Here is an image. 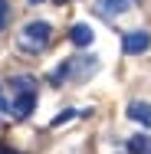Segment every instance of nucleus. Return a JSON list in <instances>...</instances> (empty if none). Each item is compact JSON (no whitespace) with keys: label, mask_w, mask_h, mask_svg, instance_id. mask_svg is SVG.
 Wrapping results in <instances>:
<instances>
[{"label":"nucleus","mask_w":151,"mask_h":154,"mask_svg":"<svg viewBox=\"0 0 151 154\" xmlns=\"http://www.w3.org/2000/svg\"><path fill=\"white\" fill-rule=\"evenodd\" d=\"M36 108V89H20V92L10 98V115L17 122H27Z\"/></svg>","instance_id":"f257e3e1"},{"label":"nucleus","mask_w":151,"mask_h":154,"mask_svg":"<svg viewBox=\"0 0 151 154\" xmlns=\"http://www.w3.org/2000/svg\"><path fill=\"white\" fill-rule=\"evenodd\" d=\"M151 46V33L148 30H131L121 36V53L125 56H141V53H148Z\"/></svg>","instance_id":"f03ea898"},{"label":"nucleus","mask_w":151,"mask_h":154,"mask_svg":"<svg viewBox=\"0 0 151 154\" xmlns=\"http://www.w3.org/2000/svg\"><path fill=\"white\" fill-rule=\"evenodd\" d=\"M128 118L141 128H151V102H141V98L128 102Z\"/></svg>","instance_id":"7ed1b4c3"},{"label":"nucleus","mask_w":151,"mask_h":154,"mask_svg":"<svg viewBox=\"0 0 151 154\" xmlns=\"http://www.w3.org/2000/svg\"><path fill=\"white\" fill-rule=\"evenodd\" d=\"M23 36H27V39H36V46H46V43H49V36H53V26H49V23H43V20H39V23L33 20V23L23 26Z\"/></svg>","instance_id":"20e7f679"},{"label":"nucleus","mask_w":151,"mask_h":154,"mask_svg":"<svg viewBox=\"0 0 151 154\" xmlns=\"http://www.w3.org/2000/svg\"><path fill=\"white\" fill-rule=\"evenodd\" d=\"M92 39H95V33H92L89 23H76V26L69 30V43H72L76 49H86V46H92Z\"/></svg>","instance_id":"39448f33"},{"label":"nucleus","mask_w":151,"mask_h":154,"mask_svg":"<svg viewBox=\"0 0 151 154\" xmlns=\"http://www.w3.org/2000/svg\"><path fill=\"white\" fill-rule=\"evenodd\" d=\"M128 154H151V138L148 134H131L128 138Z\"/></svg>","instance_id":"423d86ee"},{"label":"nucleus","mask_w":151,"mask_h":154,"mask_svg":"<svg viewBox=\"0 0 151 154\" xmlns=\"http://www.w3.org/2000/svg\"><path fill=\"white\" fill-rule=\"evenodd\" d=\"M128 7H131V0H102V10L105 13H121Z\"/></svg>","instance_id":"0eeeda50"},{"label":"nucleus","mask_w":151,"mask_h":154,"mask_svg":"<svg viewBox=\"0 0 151 154\" xmlns=\"http://www.w3.org/2000/svg\"><path fill=\"white\" fill-rule=\"evenodd\" d=\"M10 85H13V89H36V79H33V75H13Z\"/></svg>","instance_id":"6e6552de"},{"label":"nucleus","mask_w":151,"mask_h":154,"mask_svg":"<svg viewBox=\"0 0 151 154\" xmlns=\"http://www.w3.org/2000/svg\"><path fill=\"white\" fill-rule=\"evenodd\" d=\"M10 23V0H0V30H7Z\"/></svg>","instance_id":"1a4fd4ad"},{"label":"nucleus","mask_w":151,"mask_h":154,"mask_svg":"<svg viewBox=\"0 0 151 154\" xmlns=\"http://www.w3.org/2000/svg\"><path fill=\"white\" fill-rule=\"evenodd\" d=\"M72 115H76V112H69V108H66V112H62V115H56V118H53V125H56V128H59L62 122H69V118H72Z\"/></svg>","instance_id":"9d476101"},{"label":"nucleus","mask_w":151,"mask_h":154,"mask_svg":"<svg viewBox=\"0 0 151 154\" xmlns=\"http://www.w3.org/2000/svg\"><path fill=\"white\" fill-rule=\"evenodd\" d=\"M0 112H10V102L3 98V92H0Z\"/></svg>","instance_id":"9b49d317"},{"label":"nucleus","mask_w":151,"mask_h":154,"mask_svg":"<svg viewBox=\"0 0 151 154\" xmlns=\"http://www.w3.org/2000/svg\"><path fill=\"white\" fill-rule=\"evenodd\" d=\"M0 154H17V151H0Z\"/></svg>","instance_id":"f8f14e48"},{"label":"nucleus","mask_w":151,"mask_h":154,"mask_svg":"<svg viewBox=\"0 0 151 154\" xmlns=\"http://www.w3.org/2000/svg\"><path fill=\"white\" fill-rule=\"evenodd\" d=\"M30 3H43V0H30Z\"/></svg>","instance_id":"ddd939ff"}]
</instances>
